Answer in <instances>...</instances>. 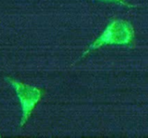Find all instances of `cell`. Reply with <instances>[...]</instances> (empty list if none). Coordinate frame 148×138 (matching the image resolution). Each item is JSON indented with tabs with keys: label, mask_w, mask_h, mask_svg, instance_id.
Instances as JSON below:
<instances>
[{
	"label": "cell",
	"mask_w": 148,
	"mask_h": 138,
	"mask_svg": "<svg viewBox=\"0 0 148 138\" xmlns=\"http://www.w3.org/2000/svg\"><path fill=\"white\" fill-rule=\"evenodd\" d=\"M134 35L133 26L125 20L113 21L102 34L89 46L85 54L95 50L105 45H125L128 44Z\"/></svg>",
	"instance_id": "obj_1"
},
{
	"label": "cell",
	"mask_w": 148,
	"mask_h": 138,
	"mask_svg": "<svg viewBox=\"0 0 148 138\" xmlns=\"http://www.w3.org/2000/svg\"><path fill=\"white\" fill-rule=\"evenodd\" d=\"M101 1H106V2H115V3H120L122 4H126L124 0H101Z\"/></svg>",
	"instance_id": "obj_2"
}]
</instances>
